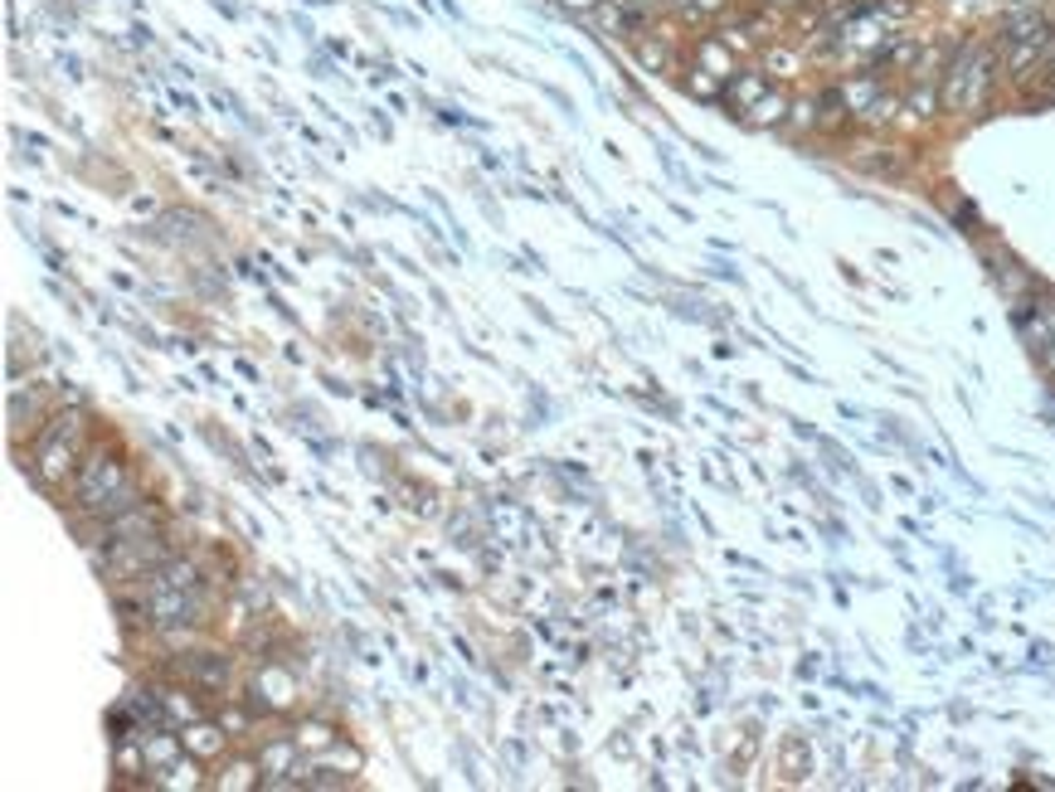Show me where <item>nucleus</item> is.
Listing matches in <instances>:
<instances>
[{
	"instance_id": "1",
	"label": "nucleus",
	"mask_w": 1055,
	"mask_h": 792,
	"mask_svg": "<svg viewBox=\"0 0 1055 792\" xmlns=\"http://www.w3.org/2000/svg\"><path fill=\"white\" fill-rule=\"evenodd\" d=\"M88 452V419L84 409L69 404V409H55L45 423H39V433L30 442V472L45 491H64V481L78 477V462H84Z\"/></svg>"
},
{
	"instance_id": "2",
	"label": "nucleus",
	"mask_w": 1055,
	"mask_h": 792,
	"mask_svg": "<svg viewBox=\"0 0 1055 792\" xmlns=\"http://www.w3.org/2000/svg\"><path fill=\"white\" fill-rule=\"evenodd\" d=\"M137 501H141V491H137V481L127 477V462L117 458L113 448H88L84 462H78V477H74V506L78 511L92 516V520H113Z\"/></svg>"
},
{
	"instance_id": "3",
	"label": "nucleus",
	"mask_w": 1055,
	"mask_h": 792,
	"mask_svg": "<svg viewBox=\"0 0 1055 792\" xmlns=\"http://www.w3.org/2000/svg\"><path fill=\"white\" fill-rule=\"evenodd\" d=\"M993 74H997L993 49L983 39H964L939 78V107L944 113H978L987 92H993Z\"/></svg>"
},
{
	"instance_id": "4",
	"label": "nucleus",
	"mask_w": 1055,
	"mask_h": 792,
	"mask_svg": "<svg viewBox=\"0 0 1055 792\" xmlns=\"http://www.w3.org/2000/svg\"><path fill=\"white\" fill-rule=\"evenodd\" d=\"M292 701H297V676L283 671L277 662H263L258 676H253V710H268V715H277V710H287Z\"/></svg>"
},
{
	"instance_id": "5",
	"label": "nucleus",
	"mask_w": 1055,
	"mask_h": 792,
	"mask_svg": "<svg viewBox=\"0 0 1055 792\" xmlns=\"http://www.w3.org/2000/svg\"><path fill=\"white\" fill-rule=\"evenodd\" d=\"M180 740H185V754H195L199 763H209V759L224 754L229 730H224L219 720H195V724H185V730H180Z\"/></svg>"
},
{
	"instance_id": "6",
	"label": "nucleus",
	"mask_w": 1055,
	"mask_h": 792,
	"mask_svg": "<svg viewBox=\"0 0 1055 792\" xmlns=\"http://www.w3.org/2000/svg\"><path fill=\"white\" fill-rule=\"evenodd\" d=\"M185 681H195L199 691H224L229 686V662H224L219 652H191L185 656V666H176Z\"/></svg>"
},
{
	"instance_id": "7",
	"label": "nucleus",
	"mask_w": 1055,
	"mask_h": 792,
	"mask_svg": "<svg viewBox=\"0 0 1055 792\" xmlns=\"http://www.w3.org/2000/svg\"><path fill=\"white\" fill-rule=\"evenodd\" d=\"M987 258H993V277H997V287L1007 292V302H1022V297H1032V292H1036V277L1026 273L1022 263L1002 258V253H987Z\"/></svg>"
},
{
	"instance_id": "8",
	"label": "nucleus",
	"mask_w": 1055,
	"mask_h": 792,
	"mask_svg": "<svg viewBox=\"0 0 1055 792\" xmlns=\"http://www.w3.org/2000/svg\"><path fill=\"white\" fill-rule=\"evenodd\" d=\"M141 749H146V773H156V769H170V763L185 754V740L170 730H152V734H141Z\"/></svg>"
},
{
	"instance_id": "9",
	"label": "nucleus",
	"mask_w": 1055,
	"mask_h": 792,
	"mask_svg": "<svg viewBox=\"0 0 1055 792\" xmlns=\"http://www.w3.org/2000/svg\"><path fill=\"white\" fill-rule=\"evenodd\" d=\"M769 92V78L759 74V69H744V74H734L730 84H725V102L734 107V113H750V107L759 102Z\"/></svg>"
},
{
	"instance_id": "10",
	"label": "nucleus",
	"mask_w": 1055,
	"mask_h": 792,
	"mask_svg": "<svg viewBox=\"0 0 1055 792\" xmlns=\"http://www.w3.org/2000/svg\"><path fill=\"white\" fill-rule=\"evenodd\" d=\"M696 63H701L705 74L725 78V84H730L734 74H740V69H734V49H730L720 35H705V39H701V45H696Z\"/></svg>"
},
{
	"instance_id": "11",
	"label": "nucleus",
	"mask_w": 1055,
	"mask_h": 792,
	"mask_svg": "<svg viewBox=\"0 0 1055 792\" xmlns=\"http://www.w3.org/2000/svg\"><path fill=\"white\" fill-rule=\"evenodd\" d=\"M258 759H229L224 769L215 773V788L219 792H248V788H263V778H258Z\"/></svg>"
},
{
	"instance_id": "12",
	"label": "nucleus",
	"mask_w": 1055,
	"mask_h": 792,
	"mask_svg": "<svg viewBox=\"0 0 1055 792\" xmlns=\"http://www.w3.org/2000/svg\"><path fill=\"white\" fill-rule=\"evenodd\" d=\"M788 107H793V98H788V92H779V88H769L764 98H759L750 113H744V123H750V127H783Z\"/></svg>"
},
{
	"instance_id": "13",
	"label": "nucleus",
	"mask_w": 1055,
	"mask_h": 792,
	"mask_svg": "<svg viewBox=\"0 0 1055 792\" xmlns=\"http://www.w3.org/2000/svg\"><path fill=\"white\" fill-rule=\"evenodd\" d=\"M152 788H199L205 778H199V759L195 754H185V759H176L170 769H156L152 778H146Z\"/></svg>"
},
{
	"instance_id": "14",
	"label": "nucleus",
	"mask_w": 1055,
	"mask_h": 792,
	"mask_svg": "<svg viewBox=\"0 0 1055 792\" xmlns=\"http://www.w3.org/2000/svg\"><path fill=\"white\" fill-rule=\"evenodd\" d=\"M302 759V749H297V740L292 734H283V740H268L258 749V769L263 773H292V763Z\"/></svg>"
},
{
	"instance_id": "15",
	"label": "nucleus",
	"mask_w": 1055,
	"mask_h": 792,
	"mask_svg": "<svg viewBox=\"0 0 1055 792\" xmlns=\"http://www.w3.org/2000/svg\"><path fill=\"white\" fill-rule=\"evenodd\" d=\"M880 92H886L880 88V74H861V78H847V84H841V98H847L851 113H866Z\"/></svg>"
},
{
	"instance_id": "16",
	"label": "nucleus",
	"mask_w": 1055,
	"mask_h": 792,
	"mask_svg": "<svg viewBox=\"0 0 1055 792\" xmlns=\"http://www.w3.org/2000/svg\"><path fill=\"white\" fill-rule=\"evenodd\" d=\"M847 123H851V107H847V98H841V88L818 92V127H822V131H837V127H847Z\"/></svg>"
},
{
	"instance_id": "17",
	"label": "nucleus",
	"mask_w": 1055,
	"mask_h": 792,
	"mask_svg": "<svg viewBox=\"0 0 1055 792\" xmlns=\"http://www.w3.org/2000/svg\"><path fill=\"white\" fill-rule=\"evenodd\" d=\"M156 695H162V710H166V724H180V730H185V724H195V720H205V715H199V705L191 701V695H185V691H176V686H166V691H156Z\"/></svg>"
},
{
	"instance_id": "18",
	"label": "nucleus",
	"mask_w": 1055,
	"mask_h": 792,
	"mask_svg": "<svg viewBox=\"0 0 1055 792\" xmlns=\"http://www.w3.org/2000/svg\"><path fill=\"white\" fill-rule=\"evenodd\" d=\"M292 740H297V749H302V754H316V749L336 744L341 734H336V724H326V720H302V724H297V734H292Z\"/></svg>"
},
{
	"instance_id": "19",
	"label": "nucleus",
	"mask_w": 1055,
	"mask_h": 792,
	"mask_svg": "<svg viewBox=\"0 0 1055 792\" xmlns=\"http://www.w3.org/2000/svg\"><path fill=\"white\" fill-rule=\"evenodd\" d=\"M633 53H637V63H643V69H652V74H666V69H672V49H666V39H662V35L637 39Z\"/></svg>"
},
{
	"instance_id": "20",
	"label": "nucleus",
	"mask_w": 1055,
	"mask_h": 792,
	"mask_svg": "<svg viewBox=\"0 0 1055 792\" xmlns=\"http://www.w3.org/2000/svg\"><path fill=\"white\" fill-rule=\"evenodd\" d=\"M686 92H691V98H701V102H715V98H725V78H715V74H705L701 63H691Z\"/></svg>"
},
{
	"instance_id": "21",
	"label": "nucleus",
	"mask_w": 1055,
	"mask_h": 792,
	"mask_svg": "<svg viewBox=\"0 0 1055 792\" xmlns=\"http://www.w3.org/2000/svg\"><path fill=\"white\" fill-rule=\"evenodd\" d=\"M783 131H793V137H803V131H818V98H803V102L788 107Z\"/></svg>"
},
{
	"instance_id": "22",
	"label": "nucleus",
	"mask_w": 1055,
	"mask_h": 792,
	"mask_svg": "<svg viewBox=\"0 0 1055 792\" xmlns=\"http://www.w3.org/2000/svg\"><path fill=\"white\" fill-rule=\"evenodd\" d=\"M895 107H900V102H895L890 92H880V98H876V102L861 113V123H871V127H886V123H895Z\"/></svg>"
},
{
	"instance_id": "23",
	"label": "nucleus",
	"mask_w": 1055,
	"mask_h": 792,
	"mask_svg": "<svg viewBox=\"0 0 1055 792\" xmlns=\"http://www.w3.org/2000/svg\"><path fill=\"white\" fill-rule=\"evenodd\" d=\"M219 724L229 730V740H244V730H248V715L244 710H219Z\"/></svg>"
},
{
	"instance_id": "24",
	"label": "nucleus",
	"mask_w": 1055,
	"mask_h": 792,
	"mask_svg": "<svg viewBox=\"0 0 1055 792\" xmlns=\"http://www.w3.org/2000/svg\"><path fill=\"white\" fill-rule=\"evenodd\" d=\"M715 10H725V0H691L686 16H715Z\"/></svg>"
},
{
	"instance_id": "25",
	"label": "nucleus",
	"mask_w": 1055,
	"mask_h": 792,
	"mask_svg": "<svg viewBox=\"0 0 1055 792\" xmlns=\"http://www.w3.org/2000/svg\"><path fill=\"white\" fill-rule=\"evenodd\" d=\"M565 10H598V0H559Z\"/></svg>"
},
{
	"instance_id": "26",
	"label": "nucleus",
	"mask_w": 1055,
	"mask_h": 792,
	"mask_svg": "<svg viewBox=\"0 0 1055 792\" xmlns=\"http://www.w3.org/2000/svg\"><path fill=\"white\" fill-rule=\"evenodd\" d=\"M769 6H798V0H769Z\"/></svg>"
}]
</instances>
